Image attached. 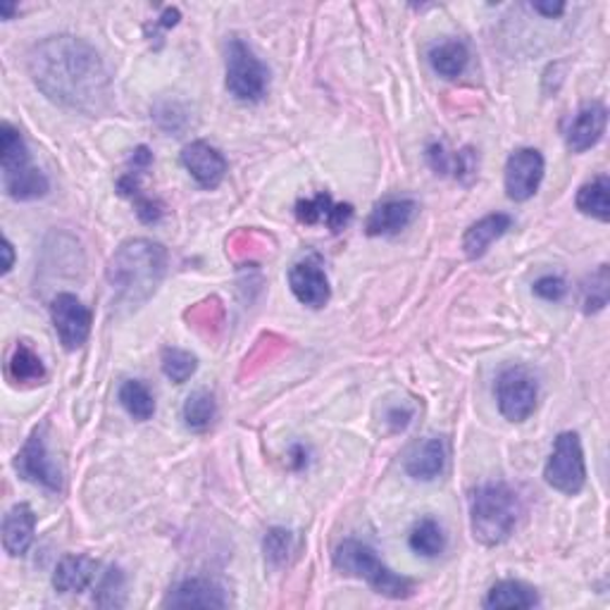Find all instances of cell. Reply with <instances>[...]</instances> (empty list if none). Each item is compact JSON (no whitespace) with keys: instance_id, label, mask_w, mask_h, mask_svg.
I'll return each mask as SVG.
<instances>
[{"instance_id":"cell-17","label":"cell","mask_w":610,"mask_h":610,"mask_svg":"<svg viewBox=\"0 0 610 610\" xmlns=\"http://www.w3.org/2000/svg\"><path fill=\"white\" fill-rule=\"evenodd\" d=\"M296 218L303 224H327L332 234H339L353 220V206L349 203H334L329 194H317L315 198H305L296 203Z\"/></svg>"},{"instance_id":"cell-15","label":"cell","mask_w":610,"mask_h":610,"mask_svg":"<svg viewBox=\"0 0 610 610\" xmlns=\"http://www.w3.org/2000/svg\"><path fill=\"white\" fill-rule=\"evenodd\" d=\"M608 126V110L599 100L582 106L572 114L565 130V146L570 152H587L601 142Z\"/></svg>"},{"instance_id":"cell-26","label":"cell","mask_w":610,"mask_h":610,"mask_svg":"<svg viewBox=\"0 0 610 610\" xmlns=\"http://www.w3.org/2000/svg\"><path fill=\"white\" fill-rule=\"evenodd\" d=\"M575 206L582 215L599 222L610 220V182L608 176H596V180L580 186Z\"/></svg>"},{"instance_id":"cell-23","label":"cell","mask_w":610,"mask_h":610,"mask_svg":"<svg viewBox=\"0 0 610 610\" xmlns=\"http://www.w3.org/2000/svg\"><path fill=\"white\" fill-rule=\"evenodd\" d=\"M8 377L20 387L41 385L46 379L44 361L38 358V353L29 346L27 341H17L8 358Z\"/></svg>"},{"instance_id":"cell-6","label":"cell","mask_w":610,"mask_h":610,"mask_svg":"<svg viewBox=\"0 0 610 610\" xmlns=\"http://www.w3.org/2000/svg\"><path fill=\"white\" fill-rule=\"evenodd\" d=\"M270 84V72L263 65V60L253 53V48L232 38L227 44V60H224V86L241 103H260Z\"/></svg>"},{"instance_id":"cell-35","label":"cell","mask_w":610,"mask_h":610,"mask_svg":"<svg viewBox=\"0 0 610 610\" xmlns=\"http://www.w3.org/2000/svg\"><path fill=\"white\" fill-rule=\"evenodd\" d=\"M427 162H429V168L435 170L437 174H453V162H455V152L451 156V152L443 148L441 144H429L427 146Z\"/></svg>"},{"instance_id":"cell-11","label":"cell","mask_w":610,"mask_h":610,"mask_svg":"<svg viewBox=\"0 0 610 610\" xmlns=\"http://www.w3.org/2000/svg\"><path fill=\"white\" fill-rule=\"evenodd\" d=\"M546 162L537 148H517L505 160V196L515 203H525L537 194L544 182Z\"/></svg>"},{"instance_id":"cell-18","label":"cell","mask_w":610,"mask_h":610,"mask_svg":"<svg viewBox=\"0 0 610 610\" xmlns=\"http://www.w3.org/2000/svg\"><path fill=\"white\" fill-rule=\"evenodd\" d=\"M417 215V203L411 198H389L375 206L365 222L367 236H396Z\"/></svg>"},{"instance_id":"cell-21","label":"cell","mask_w":610,"mask_h":610,"mask_svg":"<svg viewBox=\"0 0 610 610\" xmlns=\"http://www.w3.org/2000/svg\"><path fill=\"white\" fill-rule=\"evenodd\" d=\"M36 532V513L29 503H15L3 517V549L8 556L20 558L29 551Z\"/></svg>"},{"instance_id":"cell-7","label":"cell","mask_w":610,"mask_h":610,"mask_svg":"<svg viewBox=\"0 0 610 610\" xmlns=\"http://www.w3.org/2000/svg\"><path fill=\"white\" fill-rule=\"evenodd\" d=\"M544 479L551 489L565 496H577L587 485V463L577 431H561L553 441V451L546 461Z\"/></svg>"},{"instance_id":"cell-33","label":"cell","mask_w":610,"mask_h":610,"mask_svg":"<svg viewBox=\"0 0 610 610\" xmlns=\"http://www.w3.org/2000/svg\"><path fill=\"white\" fill-rule=\"evenodd\" d=\"M291 546H294V534L284 527H272L270 532L265 534V541H263V551L267 563L272 568H279L286 563V558L291 553Z\"/></svg>"},{"instance_id":"cell-2","label":"cell","mask_w":610,"mask_h":610,"mask_svg":"<svg viewBox=\"0 0 610 610\" xmlns=\"http://www.w3.org/2000/svg\"><path fill=\"white\" fill-rule=\"evenodd\" d=\"M168 248L150 239H130L112 253L108 263V284L112 289V305L126 310L142 308L160 289L168 274Z\"/></svg>"},{"instance_id":"cell-38","label":"cell","mask_w":610,"mask_h":610,"mask_svg":"<svg viewBox=\"0 0 610 610\" xmlns=\"http://www.w3.org/2000/svg\"><path fill=\"white\" fill-rule=\"evenodd\" d=\"M411 417H413L411 411H399V408H396V411H391V413H389V423L393 425V431H399V429L408 427Z\"/></svg>"},{"instance_id":"cell-34","label":"cell","mask_w":610,"mask_h":610,"mask_svg":"<svg viewBox=\"0 0 610 610\" xmlns=\"http://www.w3.org/2000/svg\"><path fill=\"white\" fill-rule=\"evenodd\" d=\"M534 296H539L541 301H549V303H558L563 301L568 294V284L563 277H556V274H544L539 277L537 282L532 286Z\"/></svg>"},{"instance_id":"cell-20","label":"cell","mask_w":610,"mask_h":610,"mask_svg":"<svg viewBox=\"0 0 610 610\" xmlns=\"http://www.w3.org/2000/svg\"><path fill=\"white\" fill-rule=\"evenodd\" d=\"M403 467L417 481L437 479L443 473V467H447V443L439 437L419 439L405 453Z\"/></svg>"},{"instance_id":"cell-40","label":"cell","mask_w":610,"mask_h":610,"mask_svg":"<svg viewBox=\"0 0 610 610\" xmlns=\"http://www.w3.org/2000/svg\"><path fill=\"white\" fill-rule=\"evenodd\" d=\"M15 10H17V5H15V3H0V17H3V20H10L12 15H15Z\"/></svg>"},{"instance_id":"cell-27","label":"cell","mask_w":610,"mask_h":610,"mask_svg":"<svg viewBox=\"0 0 610 610\" xmlns=\"http://www.w3.org/2000/svg\"><path fill=\"white\" fill-rule=\"evenodd\" d=\"M118 399H120L122 408L126 411V415L136 419V423H148V419L156 415V399H152V393L144 381H138V379L124 381V385L120 387Z\"/></svg>"},{"instance_id":"cell-37","label":"cell","mask_w":610,"mask_h":610,"mask_svg":"<svg viewBox=\"0 0 610 610\" xmlns=\"http://www.w3.org/2000/svg\"><path fill=\"white\" fill-rule=\"evenodd\" d=\"M532 10L539 12V15H544V17L553 20V17H561L563 15L565 5L563 3H532Z\"/></svg>"},{"instance_id":"cell-1","label":"cell","mask_w":610,"mask_h":610,"mask_svg":"<svg viewBox=\"0 0 610 610\" xmlns=\"http://www.w3.org/2000/svg\"><path fill=\"white\" fill-rule=\"evenodd\" d=\"M32 82L56 106L100 114L110 103V74L98 50L80 36L58 34L38 41L27 60Z\"/></svg>"},{"instance_id":"cell-12","label":"cell","mask_w":610,"mask_h":610,"mask_svg":"<svg viewBox=\"0 0 610 610\" xmlns=\"http://www.w3.org/2000/svg\"><path fill=\"white\" fill-rule=\"evenodd\" d=\"M150 162H152V152L146 146H138L132 152V168L118 180L120 196L130 198L134 203L138 220H142L144 224H156L162 218V210H164L158 198L144 194V188H142V174L150 168Z\"/></svg>"},{"instance_id":"cell-32","label":"cell","mask_w":610,"mask_h":610,"mask_svg":"<svg viewBox=\"0 0 610 610\" xmlns=\"http://www.w3.org/2000/svg\"><path fill=\"white\" fill-rule=\"evenodd\" d=\"M124 575L120 568H108L106 572H100V577L96 582V603L100 608H120L124 606Z\"/></svg>"},{"instance_id":"cell-28","label":"cell","mask_w":610,"mask_h":610,"mask_svg":"<svg viewBox=\"0 0 610 610\" xmlns=\"http://www.w3.org/2000/svg\"><path fill=\"white\" fill-rule=\"evenodd\" d=\"M215 415H218V403L208 389H198L194 393H188V399L184 401L182 417L184 425L191 431H208L210 425L215 423Z\"/></svg>"},{"instance_id":"cell-13","label":"cell","mask_w":610,"mask_h":610,"mask_svg":"<svg viewBox=\"0 0 610 610\" xmlns=\"http://www.w3.org/2000/svg\"><path fill=\"white\" fill-rule=\"evenodd\" d=\"M289 286L291 294L298 303L308 305L313 310H320L332 298V286L325 272V265L317 256H308L291 265L289 270Z\"/></svg>"},{"instance_id":"cell-31","label":"cell","mask_w":610,"mask_h":610,"mask_svg":"<svg viewBox=\"0 0 610 610\" xmlns=\"http://www.w3.org/2000/svg\"><path fill=\"white\" fill-rule=\"evenodd\" d=\"M610 294V277H608V265H601L587 282L582 286V308L587 315L599 313L608 305Z\"/></svg>"},{"instance_id":"cell-25","label":"cell","mask_w":610,"mask_h":610,"mask_svg":"<svg viewBox=\"0 0 610 610\" xmlns=\"http://www.w3.org/2000/svg\"><path fill=\"white\" fill-rule=\"evenodd\" d=\"M539 606V594L532 589L529 584L517 582V580H503L496 582L493 587L487 591L485 608H534Z\"/></svg>"},{"instance_id":"cell-5","label":"cell","mask_w":610,"mask_h":610,"mask_svg":"<svg viewBox=\"0 0 610 610\" xmlns=\"http://www.w3.org/2000/svg\"><path fill=\"white\" fill-rule=\"evenodd\" d=\"M0 170H3V188L12 200L24 203L48 194V176L34 168L27 144L10 122L0 124Z\"/></svg>"},{"instance_id":"cell-10","label":"cell","mask_w":610,"mask_h":610,"mask_svg":"<svg viewBox=\"0 0 610 610\" xmlns=\"http://www.w3.org/2000/svg\"><path fill=\"white\" fill-rule=\"evenodd\" d=\"M50 320H53L56 334L65 351L82 349L88 334H91L94 315L86 308L80 296L62 291L50 301Z\"/></svg>"},{"instance_id":"cell-24","label":"cell","mask_w":610,"mask_h":610,"mask_svg":"<svg viewBox=\"0 0 610 610\" xmlns=\"http://www.w3.org/2000/svg\"><path fill=\"white\" fill-rule=\"evenodd\" d=\"M469 62V50L463 41L457 38H449L429 48V65L443 80H457L467 68Z\"/></svg>"},{"instance_id":"cell-4","label":"cell","mask_w":610,"mask_h":610,"mask_svg":"<svg viewBox=\"0 0 610 610\" xmlns=\"http://www.w3.org/2000/svg\"><path fill=\"white\" fill-rule=\"evenodd\" d=\"M332 563L341 575L367 582L375 594L387 596V599L401 601V599H411L415 594V582L403 575H396L391 568L381 563L377 551L365 541L343 539L334 549Z\"/></svg>"},{"instance_id":"cell-9","label":"cell","mask_w":610,"mask_h":610,"mask_svg":"<svg viewBox=\"0 0 610 610\" xmlns=\"http://www.w3.org/2000/svg\"><path fill=\"white\" fill-rule=\"evenodd\" d=\"M17 475L29 485L48 491H62V473L46 447V427H36L15 455Z\"/></svg>"},{"instance_id":"cell-30","label":"cell","mask_w":610,"mask_h":610,"mask_svg":"<svg viewBox=\"0 0 610 610\" xmlns=\"http://www.w3.org/2000/svg\"><path fill=\"white\" fill-rule=\"evenodd\" d=\"M160 365H162L164 377H168L170 381H174V385H184V381H188L191 377L196 375L198 358H196L194 353H188L184 349L170 346V349L162 351Z\"/></svg>"},{"instance_id":"cell-14","label":"cell","mask_w":610,"mask_h":610,"mask_svg":"<svg viewBox=\"0 0 610 610\" xmlns=\"http://www.w3.org/2000/svg\"><path fill=\"white\" fill-rule=\"evenodd\" d=\"M182 164L184 170L194 176V182L206 191L218 188L224 182L229 170L227 158L208 142H191L188 146H184Z\"/></svg>"},{"instance_id":"cell-36","label":"cell","mask_w":610,"mask_h":610,"mask_svg":"<svg viewBox=\"0 0 610 610\" xmlns=\"http://www.w3.org/2000/svg\"><path fill=\"white\" fill-rule=\"evenodd\" d=\"M180 10L176 8H168L162 12V17L152 24V36H156V32H160V29H172V27H176V24H180Z\"/></svg>"},{"instance_id":"cell-19","label":"cell","mask_w":610,"mask_h":610,"mask_svg":"<svg viewBox=\"0 0 610 610\" xmlns=\"http://www.w3.org/2000/svg\"><path fill=\"white\" fill-rule=\"evenodd\" d=\"M98 561L91 556H62L53 572V589L58 594H82L98 582Z\"/></svg>"},{"instance_id":"cell-39","label":"cell","mask_w":610,"mask_h":610,"mask_svg":"<svg viewBox=\"0 0 610 610\" xmlns=\"http://www.w3.org/2000/svg\"><path fill=\"white\" fill-rule=\"evenodd\" d=\"M0 251H3V274H8L12 267H15V248H12L8 236L3 239V248Z\"/></svg>"},{"instance_id":"cell-3","label":"cell","mask_w":610,"mask_h":610,"mask_svg":"<svg viewBox=\"0 0 610 610\" xmlns=\"http://www.w3.org/2000/svg\"><path fill=\"white\" fill-rule=\"evenodd\" d=\"M520 503L515 491L503 481H489L469 499V527L481 546H501L515 532Z\"/></svg>"},{"instance_id":"cell-22","label":"cell","mask_w":610,"mask_h":610,"mask_svg":"<svg viewBox=\"0 0 610 610\" xmlns=\"http://www.w3.org/2000/svg\"><path fill=\"white\" fill-rule=\"evenodd\" d=\"M513 227V218L505 212H491L487 218L477 220L475 224L467 227V232L463 234V253L469 260H479L493 241H499L508 229Z\"/></svg>"},{"instance_id":"cell-16","label":"cell","mask_w":610,"mask_h":610,"mask_svg":"<svg viewBox=\"0 0 610 610\" xmlns=\"http://www.w3.org/2000/svg\"><path fill=\"white\" fill-rule=\"evenodd\" d=\"M227 591L210 580L188 577L168 591L162 608H227Z\"/></svg>"},{"instance_id":"cell-29","label":"cell","mask_w":610,"mask_h":610,"mask_svg":"<svg viewBox=\"0 0 610 610\" xmlns=\"http://www.w3.org/2000/svg\"><path fill=\"white\" fill-rule=\"evenodd\" d=\"M408 546L413 553L423 558H437L447 549V534H443L441 525L435 517H423L419 523L411 529Z\"/></svg>"},{"instance_id":"cell-8","label":"cell","mask_w":610,"mask_h":610,"mask_svg":"<svg viewBox=\"0 0 610 610\" xmlns=\"http://www.w3.org/2000/svg\"><path fill=\"white\" fill-rule=\"evenodd\" d=\"M539 385L527 367H508L496 381V403L508 423H525L537 408Z\"/></svg>"}]
</instances>
